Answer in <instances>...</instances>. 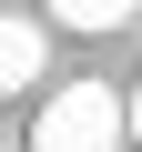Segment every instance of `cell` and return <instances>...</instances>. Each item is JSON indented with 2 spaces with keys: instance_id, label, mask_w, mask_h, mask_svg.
<instances>
[{
  "instance_id": "4",
  "label": "cell",
  "mask_w": 142,
  "mask_h": 152,
  "mask_svg": "<svg viewBox=\"0 0 142 152\" xmlns=\"http://www.w3.org/2000/svg\"><path fill=\"white\" fill-rule=\"evenodd\" d=\"M122 102H132V142H142V81H132V91H122Z\"/></svg>"
},
{
  "instance_id": "2",
  "label": "cell",
  "mask_w": 142,
  "mask_h": 152,
  "mask_svg": "<svg viewBox=\"0 0 142 152\" xmlns=\"http://www.w3.org/2000/svg\"><path fill=\"white\" fill-rule=\"evenodd\" d=\"M41 61H51V31L20 20V10H0V91H31V81H41Z\"/></svg>"
},
{
  "instance_id": "1",
  "label": "cell",
  "mask_w": 142,
  "mask_h": 152,
  "mask_svg": "<svg viewBox=\"0 0 142 152\" xmlns=\"http://www.w3.org/2000/svg\"><path fill=\"white\" fill-rule=\"evenodd\" d=\"M122 132H132V102H122L112 81H71V91L41 102L31 152H122Z\"/></svg>"
},
{
  "instance_id": "3",
  "label": "cell",
  "mask_w": 142,
  "mask_h": 152,
  "mask_svg": "<svg viewBox=\"0 0 142 152\" xmlns=\"http://www.w3.org/2000/svg\"><path fill=\"white\" fill-rule=\"evenodd\" d=\"M132 10H142V0H51V20H61V31H122Z\"/></svg>"
}]
</instances>
